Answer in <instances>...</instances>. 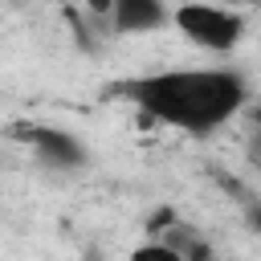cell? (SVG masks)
Segmentation results:
<instances>
[{"label": "cell", "mask_w": 261, "mask_h": 261, "mask_svg": "<svg viewBox=\"0 0 261 261\" xmlns=\"http://www.w3.org/2000/svg\"><path fill=\"white\" fill-rule=\"evenodd\" d=\"M175 224H179V216H175V208H167V204H163V208H155V212L147 216V237H155V241H163V237H167V232H171Z\"/></svg>", "instance_id": "obj_6"}, {"label": "cell", "mask_w": 261, "mask_h": 261, "mask_svg": "<svg viewBox=\"0 0 261 261\" xmlns=\"http://www.w3.org/2000/svg\"><path fill=\"white\" fill-rule=\"evenodd\" d=\"M253 135H257V143H261V106L253 110Z\"/></svg>", "instance_id": "obj_9"}, {"label": "cell", "mask_w": 261, "mask_h": 261, "mask_svg": "<svg viewBox=\"0 0 261 261\" xmlns=\"http://www.w3.org/2000/svg\"><path fill=\"white\" fill-rule=\"evenodd\" d=\"M82 261H106V253H102V249H98V245H90V249H86V253H82Z\"/></svg>", "instance_id": "obj_8"}, {"label": "cell", "mask_w": 261, "mask_h": 261, "mask_svg": "<svg viewBox=\"0 0 261 261\" xmlns=\"http://www.w3.org/2000/svg\"><path fill=\"white\" fill-rule=\"evenodd\" d=\"M114 29L118 33H151L167 20V8L159 0H114Z\"/></svg>", "instance_id": "obj_4"}, {"label": "cell", "mask_w": 261, "mask_h": 261, "mask_svg": "<svg viewBox=\"0 0 261 261\" xmlns=\"http://www.w3.org/2000/svg\"><path fill=\"white\" fill-rule=\"evenodd\" d=\"M86 8H90L94 20H98V16H114V0H86Z\"/></svg>", "instance_id": "obj_7"}, {"label": "cell", "mask_w": 261, "mask_h": 261, "mask_svg": "<svg viewBox=\"0 0 261 261\" xmlns=\"http://www.w3.org/2000/svg\"><path fill=\"white\" fill-rule=\"evenodd\" d=\"M126 102H135L143 114L192 130V135H208L220 122H228L241 106H245V77L232 69H167V73H147V77H130L114 86Z\"/></svg>", "instance_id": "obj_1"}, {"label": "cell", "mask_w": 261, "mask_h": 261, "mask_svg": "<svg viewBox=\"0 0 261 261\" xmlns=\"http://www.w3.org/2000/svg\"><path fill=\"white\" fill-rule=\"evenodd\" d=\"M20 139L33 143V151L41 155V163H49V167H57V171H77V167H86V147H82L69 130H61V126L29 122V126H20Z\"/></svg>", "instance_id": "obj_3"}, {"label": "cell", "mask_w": 261, "mask_h": 261, "mask_svg": "<svg viewBox=\"0 0 261 261\" xmlns=\"http://www.w3.org/2000/svg\"><path fill=\"white\" fill-rule=\"evenodd\" d=\"M171 20H175V29H179L192 45H200V49H208V53H228V49H237V41H241V33H245L241 12L224 8V4H208V0H184Z\"/></svg>", "instance_id": "obj_2"}, {"label": "cell", "mask_w": 261, "mask_h": 261, "mask_svg": "<svg viewBox=\"0 0 261 261\" xmlns=\"http://www.w3.org/2000/svg\"><path fill=\"white\" fill-rule=\"evenodd\" d=\"M130 261H184V253L171 249L167 241H147V245H139L130 253Z\"/></svg>", "instance_id": "obj_5"}, {"label": "cell", "mask_w": 261, "mask_h": 261, "mask_svg": "<svg viewBox=\"0 0 261 261\" xmlns=\"http://www.w3.org/2000/svg\"><path fill=\"white\" fill-rule=\"evenodd\" d=\"M208 4H216V0H208ZM220 4H241V0H220ZM249 4H253V0H249Z\"/></svg>", "instance_id": "obj_11"}, {"label": "cell", "mask_w": 261, "mask_h": 261, "mask_svg": "<svg viewBox=\"0 0 261 261\" xmlns=\"http://www.w3.org/2000/svg\"><path fill=\"white\" fill-rule=\"evenodd\" d=\"M253 224H257V232H261V208H257V212H253Z\"/></svg>", "instance_id": "obj_10"}]
</instances>
